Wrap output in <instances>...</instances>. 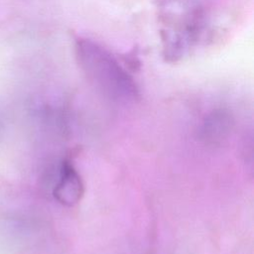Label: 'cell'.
<instances>
[{
  "instance_id": "obj_4",
  "label": "cell",
  "mask_w": 254,
  "mask_h": 254,
  "mask_svg": "<svg viewBox=\"0 0 254 254\" xmlns=\"http://www.w3.org/2000/svg\"><path fill=\"white\" fill-rule=\"evenodd\" d=\"M232 117L225 110H214L203 122V138L208 142L219 143L224 140L232 129Z\"/></svg>"
},
{
  "instance_id": "obj_1",
  "label": "cell",
  "mask_w": 254,
  "mask_h": 254,
  "mask_svg": "<svg viewBox=\"0 0 254 254\" xmlns=\"http://www.w3.org/2000/svg\"><path fill=\"white\" fill-rule=\"evenodd\" d=\"M159 23L163 53L177 62L194 49L208 28V14L202 0H160Z\"/></svg>"
},
{
  "instance_id": "obj_3",
  "label": "cell",
  "mask_w": 254,
  "mask_h": 254,
  "mask_svg": "<svg viewBox=\"0 0 254 254\" xmlns=\"http://www.w3.org/2000/svg\"><path fill=\"white\" fill-rule=\"evenodd\" d=\"M83 194L84 184L80 174L69 161H64L54 189L55 198L63 205L73 206L81 200Z\"/></svg>"
},
{
  "instance_id": "obj_2",
  "label": "cell",
  "mask_w": 254,
  "mask_h": 254,
  "mask_svg": "<svg viewBox=\"0 0 254 254\" xmlns=\"http://www.w3.org/2000/svg\"><path fill=\"white\" fill-rule=\"evenodd\" d=\"M74 49L79 66L103 92L117 99L136 95L133 77L105 48L89 39H78Z\"/></svg>"
}]
</instances>
